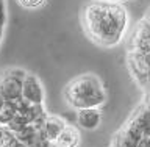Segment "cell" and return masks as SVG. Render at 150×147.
<instances>
[{"label": "cell", "instance_id": "6da1fadb", "mask_svg": "<svg viewBox=\"0 0 150 147\" xmlns=\"http://www.w3.org/2000/svg\"><path fill=\"white\" fill-rule=\"evenodd\" d=\"M81 23L94 44L110 49L124 39L128 28V13L120 2L92 0L83 8Z\"/></svg>", "mask_w": 150, "mask_h": 147}, {"label": "cell", "instance_id": "7a4b0ae2", "mask_svg": "<svg viewBox=\"0 0 150 147\" xmlns=\"http://www.w3.org/2000/svg\"><path fill=\"white\" fill-rule=\"evenodd\" d=\"M64 100L77 111L83 108H100L106 102V91L97 75L81 74L66 85Z\"/></svg>", "mask_w": 150, "mask_h": 147}, {"label": "cell", "instance_id": "3957f363", "mask_svg": "<svg viewBox=\"0 0 150 147\" xmlns=\"http://www.w3.org/2000/svg\"><path fill=\"white\" fill-rule=\"evenodd\" d=\"M142 131L138 127V124L131 119L127 121L122 129L112 136V141L110 147H138L139 141L142 139Z\"/></svg>", "mask_w": 150, "mask_h": 147}, {"label": "cell", "instance_id": "277c9868", "mask_svg": "<svg viewBox=\"0 0 150 147\" xmlns=\"http://www.w3.org/2000/svg\"><path fill=\"white\" fill-rule=\"evenodd\" d=\"M22 96L28 102L35 103V105H44L45 103L44 86H42V82L36 74L27 70L25 78H23V85H22Z\"/></svg>", "mask_w": 150, "mask_h": 147}, {"label": "cell", "instance_id": "5b68a950", "mask_svg": "<svg viewBox=\"0 0 150 147\" xmlns=\"http://www.w3.org/2000/svg\"><path fill=\"white\" fill-rule=\"evenodd\" d=\"M130 50L136 52V53H142V55L150 53V25L145 19H142L139 22V25L136 27L133 38H131Z\"/></svg>", "mask_w": 150, "mask_h": 147}, {"label": "cell", "instance_id": "8992f818", "mask_svg": "<svg viewBox=\"0 0 150 147\" xmlns=\"http://www.w3.org/2000/svg\"><path fill=\"white\" fill-rule=\"evenodd\" d=\"M102 124V111L98 108H83L77 111V125L83 130H96Z\"/></svg>", "mask_w": 150, "mask_h": 147}, {"label": "cell", "instance_id": "52a82bcc", "mask_svg": "<svg viewBox=\"0 0 150 147\" xmlns=\"http://www.w3.org/2000/svg\"><path fill=\"white\" fill-rule=\"evenodd\" d=\"M81 143V133L80 129L74 124H66L64 130L59 133V136L52 144L53 147H80Z\"/></svg>", "mask_w": 150, "mask_h": 147}, {"label": "cell", "instance_id": "ba28073f", "mask_svg": "<svg viewBox=\"0 0 150 147\" xmlns=\"http://www.w3.org/2000/svg\"><path fill=\"white\" fill-rule=\"evenodd\" d=\"M66 124H67V122H66L61 116H58V114H49V113H47L42 129H44V135H45V138H47V141H49L50 144L55 143V139L58 138L59 133L64 130Z\"/></svg>", "mask_w": 150, "mask_h": 147}, {"label": "cell", "instance_id": "9c48e42d", "mask_svg": "<svg viewBox=\"0 0 150 147\" xmlns=\"http://www.w3.org/2000/svg\"><path fill=\"white\" fill-rule=\"evenodd\" d=\"M131 119L138 124V127L141 129V131H142V135L150 138V113L145 110L142 105L134 111V114L131 116Z\"/></svg>", "mask_w": 150, "mask_h": 147}, {"label": "cell", "instance_id": "30bf717a", "mask_svg": "<svg viewBox=\"0 0 150 147\" xmlns=\"http://www.w3.org/2000/svg\"><path fill=\"white\" fill-rule=\"evenodd\" d=\"M19 3V6H22L23 9H28V11H35V9L42 8L47 3V0H16Z\"/></svg>", "mask_w": 150, "mask_h": 147}, {"label": "cell", "instance_id": "8fae6325", "mask_svg": "<svg viewBox=\"0 0 150 147\" xmlns=\"http://www.w3.org/2000/svg\"><path fill=\"white\" fill-rule=\"evenodd\" d=\"M5 25H6V3H5V0H0V45L3 41Z\"/></svg>", "mask_w": 150, "mask_h": 147}, {"label": "cell", "instance_id": "7c38bea8", "mask_svg": "<svg viewBox=\"0 0 150 147\" xmlns=\"http://www.w3.org/2000/svg\"><path fill=\"white\" fill-rule=\"evenodd\" d=\"M138 147H150V138H147V136H142V139L139 141Z\"/></svg>", "mask_w": 150, "mask_h": 147}, {"label": "cell", "instance_id": "4fadbf2b", "mask_svg": "<svg viewBox=\"0 0 150 147\" xmlns=\"http://www.w3.org/2000/svg\"><path fill=\"white\" fill-rule=\"evenodd\" d=\"M142 107L147 110L149 113H150V92H147V96H145V99H144V103H142Z\"/></svg>", "mask_w": 150, "mask_h": 147}, {"label": "cell", "instance_id": "5bb4252c", "mask_svg": "<svg viewBox=\"0 0 150 147\" xmlns=\"http://www.w3.org/2000/svg\"><path fill=\"white\" fill-rule=\"evenodd\" d=\"M144 19H145V21H147V23H149V25H150V9H149V13H147V16H145Z\"/></svg>", "mask_w": 150, "mask_h": 147}, {"label": "cell", "instance_id": "9a60e30c", "mask_svg": "<svg viewBox=\"0 0 150 147\" xmlns=\"http://www.w3.org/2000/svg\"><path fill=\"white\" fill-rule=\"evenodd\" d=\"M112 2H119V0H112Z\"/></svg>", "mask_w": 150, "mask_h": 147}]
</instances>
